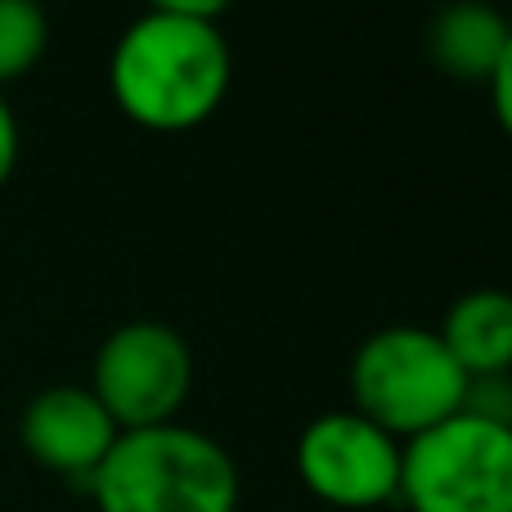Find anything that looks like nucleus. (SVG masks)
<instances>
[{
	"instance_id": "f257e3e1",
	"label": "nucleus",
	"mask_w": 512,
	"mask_h": 512,
	"mask_svg": "<svg viewBox=\"0 0 512 512\" xmlns=\"http://www.w3.org/2000/svg\"><path fill=\"white\" fill-rule=\"evenodd\" d=\"M221 0H158L113 45L108 90L135 126L180 135L225 104L234 54L221 32Z\"/></svg>"
},
{
	"instance_id": "f03ea898",
	"label": "nucleus",
	"mask_w": 512,
	"mask_h": 512,
	"mask_svg": "<svg viewBox=\"0 0 512 512\" xmlns=\"http://www.w3.org/2000/svg\"><path fill=\"white\" fill-rule=\"evenodd\" d=\"M99 512H239V463L185 423L122 432L90 477Z\"/></svg>"
},
{
	"instance_id": "7ed1b4c3",
	"label": "nucleus",
	"mask_w": 512,
	"mask_h": 512,
	"mask_svg": "<svg viewBox=\"0 0 512 512\" xmlns=\"http://www.w3.org/2000/svg\"><path fill=\"white\" fill-rule=\"evenodd\" d=\"M355 414L400 445L472 405V378L454 364L436 328L391 324L364 337L351 360Z\"/></svg>"
},
{
	"instance_id": "20e7f679",
	"label": "nucleus",
	"mask_w": 512,
	"mask_h": 512,
	"mask_svg": "<svg viewBox=\"0 0 512 512\" xmlns=\"http://www.w3.org/2000/svg\"><path fill=\"white\" fill-rule=\"evenodd\" d=\"M400 504L409 512H512V423L468 405L405 441Z\"/></svg>"
},
{
	"instance_id": "39448f33",
	"label": "nucleus",
	"mask_w": 512,
	"mask_h": 512,
	"mask_svg": "<svg viewBox=\"0 0 512 512\" xmlns=\"http://www.w3.org/2000/svg\"><path fill=\"white\" fill-rule=\"evenodd\" d=\"M194 391V351L171 324L131 319L113 328L95 351L90 396L122 432L167 427Z\"/></svg>"
},
{
	"instance_id": "423d86ee",
	"label": "nucleus",
	"mask_w": 512,
	"mask_h": 512,
	"mask_svg": "<svg viewBox=\"0 0 512 512\" xmlns=\"http://www.w3.org/2000/svg\"><path fill=\"white\" fill-rule=\"evenodd\" d=\"M405 445L373 427L355 409H333L297 436V477L315 499L333 508H382L400 499Z\"/></svg>"
},
{
	"instance_id": "0eeeda50",
	"label": "nucleus",
	"mask_w": 512,
	"mask_h": 512,
	"mask_svg": "<svg viewBox=\"0 0 512 512\" xmlns=\"http://www.w3.org/2000/svg\"><path fill=\"white\" fill-rule=\"evenodd\" d=\"M117 436H122V427L90 396V387H72V382L36 391L23 409V423H18L23 450L41 468L59 472L68 481H81V486H90V477L108 459Z\"/></svg>"
},
{
	"instance_id": "6e6552de",
	"label": "nucleus",
	"mask_w": 512,
	"mask_h": 512,
	"mask_svg": "<svg viewBox=\"0 0 512 512\" xmlns=\"http://www.w3.org/2000/svg\"><path fill=\"white\" fill-rule=\"evenodd\" d=\"M436 337L463 373L477 382H499L512 373V292L472 288L445 310Z\"/></svg>"
},
{
	"instance_id": "1a4fd4ad",
	"label": "nucleus",
	"mask_w": 512,
	"mask_h": 512,
	"mask_svg": "<svg viewBox=\"0 0 512 512\" xmlns=\"http://www.w3.org/2000/svg\"><path fill=\"white\" fill-rule=\"evenodd\" d=\"M512 23L490 5H450L427 27V54L450 81L490 86L499 59L508 50Z\"/></svg>"
},
{
	"instance_id": "9d476101",
	"label": "nucleus",
	"mask_w": 512,
	"mask_h": 512,
	"mask_svg": "<svg viewBox=\"0 0 512 512\" xmlns=\"http://www.w3.org/2000/svg\"><path fill=\"white\" fill-rule=\"evenodd\" d=\"M50 45L45 9L32 0H0V95L9 81H23Z\"/></svg>"
},
{
	"instance_id": "9b49d317",
	"label": "nucleus",
	"mask_w": 512,
	"mask_h": 512,
	"mask_svg": "<svg viewBox=\"0 0 512 512\" xmlns=\"http://www.w3.org/2000/svg\"><path fill=\"white\" fill-rule=\"evenodd\" d=\"M490 104H495V117H499V126H504V135L512 140V32H508V50H504V59H499V68H495V77H490Z\"/></svg>"
},
{
	"instance_id": "f8f14e48",
	"label": "nucleus",
	"mask_w": 512,
	"mask_h": 512,
	"mask_svg": "<svg viewBox=\"0 0 512 512\" xmlns=\"http://www.w3.org/2000/svg\"><path fill=\"white\" fill-rule=\"evenodd\" d=\"M14 167H18V117L9 108V99L0 95V189L9 185Z\"/></svg>"
}]
</instances>
